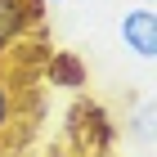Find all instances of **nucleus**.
<instances>
[{"mask_svg": "<svg viewBox=\"0 0 157 157\" xmlns=\"http://www.w3.org/2000/svg\"><path fill=\"white\" fill-rule=\"evenodd\" d=\"M121 45L130 49L135 59H157V9L153 5H135V9L121 13Z\"/></svg>", "mask_w": 157, "mask_h": 157, "instance_id": "2", "label": "nucleus"}, {"mask_svg": "<svg viewBox=\"0 0 157 157\" xmlns=\"http://www.w3.org/2000/svg\"><path fill=\"white\" fill-rule=\"evenodd\" d=\"M27 32H32V23H27L23 0H0V54H5L13 40H23Z\"/></svg>", "mask_w": 157, "mask_h": 157, "instance_id": "4", "label": "nucleus"}, {"mask_svg": "<svg viewBox=\"0 0 157 157\" xmlns=\"http://www.w3.org/2000/svg\"><path fill=\"white\" fill-rule=\"evenodd\" d=\"M49 157H72V153H67V148H54V153H49Z\"/></svg>", "mask_w": 157, "mask_h": 157, "instance_id": "8", "label": "nucleus"}, {"mask_svg": "<svg viewBox=\"0 0 157 157\" xmlns=\"http://www.w3.org/2000/svg\"><path fill=\"white\" fill-rule=\"evenodd\" d=\"M13 130V90H9V81L0 76V139Z\"/></svg>", "mask_w": 157, "mask_h": 157, "instance_id": "6", "label": "nucleus"}, {"mask_svg": "<svg viewBox=\"0 0 157 157\" xmlns=\"http://www.w3.org/2000/svg\"><path fill=\"white\" fill-rule=\"evenodd\" d=\"M130 135H135L144 148H153V103H148V99L135 108V117H130Z\"/></svg>", "mask_w": 157, "mask_h": 157, "instance_id": "5", "label": "nucleus"}, {"mask_svg": "<svg viewBox=\"0 0 157 157\" xmlns=\"http://www.w3.org/2000/svg\"><path fill=\"white\" fill-rule=\"evenodd\" d=\"M67 126H72L76 148H85V153H112V144H117V135H121L103 103H76L67 112Z\"/></svg>", "mask_w": 157, "mask_h": 157, "instance_id": "1", "label": "nucleus"}, {"mask_svg": "<svg viewBox=\"0 0 157 157\" xmlns=\"http://www.w3.org/2000/svg\"><path fill=\"white\" fill-rule=\"evenodd\" d=\"M139 5H153V0H139Z\"/></svg>", "mask_w": 157, "mask_h": 157, "instance_id": "11", "label": "nucleus"}, {"mask_svg": "<svg viewBox=\"0 0 157 157\" xmlns=\"http://www.w3.org/2000/svg\"><path fill=\"white\" fill-rule=\"evenodd\" d=\"M45 76H49V85H59V90H81V85L90 81L85 59L72 54V49H54V54L45 59Z\"/></svg>", "mask_w": 157, "mask_h": 157, "instance_id": "3", "label": "nucleus"}, {"mask_svg": "<svg viewBox=\"0 0 157 157\" xmlns=\"http://www.w3.org/2000/svg\"><path fill=\"white\" fill-rule=\"evenodd\" d=\"M90 157H112V153H90Z\"/></svg>", "mask_w": 157, "mask_h": 157, "instance_id": "9", "label": "nucleus"}, {"mask_svg": "<svg viewBox=\"0 0 157 157\" xmlns=\"http://www.w3.org/2000/svg\"><path fill=\"white\" fill-rule=\"evenodd\" d=\"M45 5H59V0H45Z\"/></svg>", "mask_w": 157, "mask_h": 157, "instance_id": "10", "label": "nucleus"}, {"mask_svg": "<svg viewBox=\"0 0 157 157\" xmlns=\"http://www.w3.org/2000/svg\"><path fill=\"white\" fill-rule=\"evenodd\" d=\"M23 9H27V23H32V27H40V18H45V9H49V5H45V0H23Z\"/></svg>", "mask_w": 157, "mask_h": 157, "instance_id": "7", "label": "nucleus"}]
</instances>
